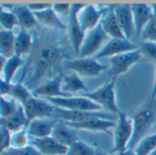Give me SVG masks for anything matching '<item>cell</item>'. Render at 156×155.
<instances>
[{
	"label": "cell",
	"instance_id": "cell-1",
	"mask_svg": "<svg viewBox=\"0 0 156 155\" xmlns=\"http://www.w3.org/2000/svg\"><path fill=\"white\" fill-rule=\"evenodd\" d=\"M62 58V53L55 45L44 44L39 48L34 57V72L31 82H37L52 67L56 66Z\"/></svg>",
	"mask_w": 156,
	"mask_h": 155
},
{
	"label": "cell",
	"instance_id": "cell-2",
	"mask_svg": "<svg viewBox=\"0 0 156 155\" xmlns=\"http://www.w3.org/2000/svg\"><path fill=\"white\" fill-rule=\"evenodd\" d=\"M133 134L129 145V149H134L139 142L148 136V132L156 123V111L151 107H144L137 111L132 117Z\"/></svg>",
	"mask_w": 156,
	"mask_h": 155
},
{
	"label": "cell",
	"instance_id": "cell-3",
	"mask_svg": "<svg viewBox=\"0 0 156 155\" xmlns=\"http://www.w3.org/2000/svg\"><path fill=\"white\" fill-rule=\"evenodd\" d=\"M116 80L117 79H111L98 89L90 93H86L83 95L100 105L102 109H106L110 113L119 115L120 110L117 104L116 100Z\"/></svg>",
	"mask_w": 156,
	"mask_h": 155
},
{
	"label": "cell",
	"instance_id": "cell-4",
	"mask_svg": "<svg viewBox=\"0 0 156 155\" xmlns=\"http://www.w3.org/2000/svg\"><path fill=\"white\" fill-rule=\"evenodd\" d=\"M133 134L132 118L120 111L118 115V122L114 128V145L112 153H119L129 148Z\"/></svg>",
	"mask_w": 156,
	"mask_h": 155
},
{
	"label": "cell",
	"instance_id": "cell-5",
	"mask_svg": "<svg viewBox=\"0 0 156 155\" xmlns=\"http://www.w3.org/2000/svg\"><path fill=\"white\" fill-rule=\"evenodd\" d=\"M57 108L68 110V111H89V112H100L102 107L91 101L90 99L81 96H66L57 98L45 99Z\"/></svg>",
	"mask_w": 156,
	"mask_h": 155
},
{
	"label": "cell",
	"instance_id": "cell-6",
	"mask_svg": "<svg viewBox=\"0 0 156 155\" xmlns=\"http://www.w3.org/2000/svg\"><path fill=\"white\" fill-rule=\"evenodd\" d=\"M108 34L104 32L103 28L99 24L95 29L87 32L82 43L79 55L80 58L91 57L93 55H97L108 43Z\"/></svg>",
	"mask_w": 156,
	"mask_h": 155
},
{
	"label": "cell",
	"instance_id": "cell-7",
	"mask_svg": "<svg viewBox=\"0 0 156 155\" xmlns=\"http://www.w3.org/2000/svg\"><path fill=\"white\" fill-rule=\"evenodd\" d=\"M67 69L78 74L80 77H98L103 71L107 70L108 66L99 63L93 57H86L69 60L65 62Z\"/></svg>",
	"mask_w": 156,
	"mask_h": 155
},
{
	"label": "cell",
	"instance_id": "cell-8",
	"mask_svg": "<svg viewBox=\"0 0 156 155\" xmlns=\"http://www.w3.org/2000/svg\"><path fill=\"white\" fill-rule=\"evenodd\" d=\"M143 57L141 52L139 50L118 55L109 59L108 73L112 79H117L120 75L129 71L131 66L137 64Z\"/></svg>",
	"mask_w": 156,
	"mask_h": 155
},
{
	"label": "cell",
	"instance_id": "cell-9",
	"mask_svg": "<svg viewBox=\"0 0 156 155\" xmlns=\"http://www.w3.org/2000/svg\"><path fill=\"white\" fill-rule=\"evenodd\" d=\"M29 124L35 119L49 118L56 112V107L47 100H41L38 97H30L23 104Z\"/></svg>",
	"mask_w": 156,
	"mask_h": 155
},
{
	"label": "cell",
	"instance_id": "cell-10",
	"mask_svg": "<svg viewBox=\"0 0 156 155\" xmlns=\"http://www.w3.org/2000/svg\"><path fill=\"white\" fill-rule=\"evenodd\" d=\"M84 7L83 4H72L71 12L69 15V32H70V39L72 43V46L75 55L78 57L79 52L86 37V32L83 30L82 26L80 25L79 20H78V13Z\"/></svg>",
	"mask_w": 156,
	"mask_h": 155
},
{
	"label": "cell",
	"instance_id": "cell-11",
	"mask_svg": "<svg viewBox=\"0 0 156 155\" xmlns=\"http://www.w3.org/2000/svg\"><path fill=\"white\" fill-rule=\"evenodd\" d=\"M139 50V46L130 40L127 39H110L104 45V47L95 55V59H101L106 57H113L128 52Z\"/></svg>",
	"mask_w": 156,
	"mask_h": 155
},
{
	"label": "cell",
	"instance_id": "cell-12",
	"mask_svg": "<svg viewBox=\"0 0 156 155\" xmlns=\"http://www.w3.org/2000/svg\"><path fill=\"white\" fill-rule=\"evenodd\" d=\"M106 13V10L98 8L96 5L88 4L84 5L81 10L78 13V20L83 30L87 32L96 27H98Z\"/></svg>",
	"mask_w": 156,
	"mask_h": 155
},
{
	"label": "cell",
	"instance_id": "cell-13",
	"mask_svg": "<svg viewBox=\"0 0 156 155\" xmlns=\"http://www.w3.org/2000/svg\"><path fill=\"white\" fill-rule=\"evenodd\" d=\"M112 7L125 38L127 40H130V38L135 34V25L131 5L119 4Z\"/></svg>",
	"mask_w": 156,
	"mask_h": 155
},
{
	"label": "cell",
	"instance_id": "cell-14",
	"mask_svg": "<svg viewBox=\"0 0 156 155\" xmlns=\"http://www.w3.org/2000/svg\"><path fill=\"white\" fill-rule=\"evenodd\" d=\"M31 145L42 155H67L69 150V147L62 145L51 136L42 138H32Z\"/></svg>",
	"mask_w": 156,
	"mask_h": 155
},
{
	"label": "cell",
	"instance_id": "cell-15",
	"mask_svg": "<svg viewBox=\"0 0 156 155\" xmlns=\"http://www.w3.org/2000/svg\"><path fill=\"white\" fill-rule=\"evenodd\" d=\"M131 9L135 25V35L140 37L146 26L153 19V11L151 6L148 4H131Z\"/></svg>",
	"mask_w": 156,
	"mask_h": 155
},
{
	"label": "cell",
	"instance_id": "cell-16",
	"mask_svg": "<svg viewBox=\"0 0 156 155\" xmlns=\"http://www.w3.org/2000/svg\"><path fill=\"white\" fill-rule=\"evenodd\" d=\"M62 75H58L52 80L38 86L32 92V95L35 97H45L47 98H57V97H66L70 96L65 94L62 90Z\"/></svg>",
	"mask_w": 156,
	"mask_h": 155
},
{
	"label": "cell",
	"instance_id": "cell-17",
	"mask_svg": "<svg viewBox=\"0 0 156 155\" xmlns=\"http://www.w3.org/2000/svg\"><path fill=\"white\" fill-rule=\"evenodd\" d=\"M58 116L62 118L66 123H80L94 117H105L108 119L111 118V115L100 111V112H89V111H68L56 107V112Z\"/></svg>",
	"mask_w": 156,
	"mask_h": 155
},
{
	"label": "cell",
	"instance_id": "cell-18",
	"mask_svg": "<svg viewBox=\"0 0 156 155\" xmlns=\"http://www.w3.org/2000/svg\"><path fill=\"white\" fill-rule=\"evenodd\" d=\"M73 129H82L90 131L108 132L110 128H115L117 122L105 117H94L80 123H66Z\"/></svg>",
	"mask_w": 156,
	"mask_h": 155
},
{
	"label": "cell",
	"instance_id": "cell-19",
	"mask_svg": "<svg viewBox=\"0 0 156 155\" xmlns=\"http://www.w3.org/2000/svg\"><path fill=\"white\" fill-rule=\"evenodd\" d=\"M56 123L49 118L35 119L27 127V131L32 138H42L52 135Z\"/></svg>",
	"mask_w": 156,
	"mask_h": 155
},
{
	"label": "cell",
	"instance_id": "cell-20",
	"mask_svg": "<svg viewBox=\"0 0 156 155\" xmlns=\"http://www.w3.org/2000/svg\"><path fill=\"white\" fill-rule=\"evenodd\" d=\"M29 121L22 104H20L18 110L10 116L0 118V126L9 129L11 133L20 131L28 127Z\"/></svg>",
	"mask_w": 156,
	"mask_h": 155
},
{
	"label": "cell",
	"instance_id": "cell-21",
	"mask_svg": "<svg viewBox=\"0 0 156 155\" xmlns=\"http://www.w3.org/2000/svg\"><path fill=\"white\" fill-rule=\"evenodd\" d=\"M100 25L103 28L104 32L111 39H126L116 17L113 7L106 11Z\"/></svg>",
	"mask_w": 156,
	"mask_h": 155
},
{
	"label": "cell",
	"instance_id": "cell-22",
	"mask_svg": "<svg viewBox=\"0 0 156 155\" xmlns=\"http://www.w3.org/2000/svg\"><path fill=\"white\" fill-rule=\"evenodd\" d=\"M38 22L41 23L42 25H45L50 28L57 29V30H66L67 26L62 22V21L60 19L58 14L54 11L52 9V4L50 8L41 11L34 13Z\"/></svg>",
	"mask_w": 156,
	"mask_h": 155
},
{
	"label": "cell",
	"instance_id": "cell-23",
	"mask_svg": "<svg viewBox=\"0 0 156 155\" xmlns=\"http://www.w3.org/2000/svg\"><path fill=\"white\" fill-rule=\"evenodd\" d=\"M62 90L65 94L71 96L73 93L86 92L87 86L79 75L72 72L71 74L62 77Z\"/></svg>",
	"mask_w": 156,
	"mask_h": 155
},
{
	"label": "cell",
	"instance_id": "cell-24",
	"mask_svg": "<svg viewBox=\"0 0 156 155\" xmlns=\"http://www.w3.org/2000/svg\"><path fill=\"white\" fill-rule=\"evenodd\" d=\"M51 137L66 147H71L78 140L73 128L70 127L67 124H56Z\"/></svg>",
	"mask_w": 156,
	"mask_h": 155
},
{
	"label": "cell",
	"instance_id": "cell-25",
	"mask_svg": "<svg viewBox=\"0 0 156 155\" xmlns=\"http://www.w3.org/2000/svg\"><path fill=\"white\" fill-rule=\"evenodd\" d=\"M11 11L17 17L19 25L22 29H26V30L31 29L35 27L38 23V21L34 13L28 8L27 5L26 6L20 5V6L13 7Z\"/></svg>",
	"mask_w": 156,
	"mask_h": 155
},
{
	"label": "cell",
	"instance_id": "cell-26",
	"mask_svg": "<svg viewBox=\"0 0 156 155\" xmlns=\"http://www.w3.org/2000/svg\"><path fill=\"white\" fill-rule=\"evenodd\" d=\"M16 35L12 31H0V55L7 59L15 55Z\"/></svg>",
	"mask_w": 156,
	"mask_h": 155
},
{
	"label": "cell",
	"instance_id": "cell-27",
	"mask_svg": "<svg viewBox=\"0 0 156 155\" xmlns=\"http://www.w3.org/2000/svg\"><path fill=\"white\" fill-rule=\"evenodd\" d=\"M32 46V37L28 30L20 28L16 35L15 41V55L21 57L30 53Z\"/></svg>",
	"mask_w": 156,
	"mask_h": 155
},
{
	"label": "cell",
	"instance_id": "cell-28",
	"mask_svg": "<svg viewBox=\"0 0 156 155\" xmlns=\"http://www.w3.org/2000/svg\"><path fill=\"white\" fill-rule=\"evenodd\" d=\"M22 58L17 55H13L12 57L7 59L3 70V80L8 83H11V81L13 80L15 74L17 73L18 69L22 66Z\"/></svg>",
	"mask_w": 156,
	"mask_h": 155
},
{
	"label": "cell",
	"instance_id": "cell-29",
	"mask_svg": "<svg viewBox=\"0 0 156 155\" xmlns=\"http://www.w3.org/2000/svg\"><path fill=\"white\" fill-rule=\"evenodd\" d=\"M156 149V132L143 138L134 149L137 155H151Z\"/></svg>",
	"mask_w": 156,
	"mask_h": 155
},
{
	"label": "cell",
	"instance_id": "cell-30",
	"mask_svg": "<svg viewBox=\"0 0 156 155\" xmlns=\"http://www.w3.org/2000/svg\"><path fill=\"white\" fill-rule=\"evenodd\" d=\"M97 150L91 145L78 139L71 147L67 155H96Z\"/></svg>",
	"mask_w": 156,
	"mask_h": 155
},
{
	"label": "cell",
	"instance_id": "cell-31",
	"mask_svg": "<svg viewBox=\"0 0 156 155\" xmlns=\"http://www.w3.org/2000/svg\"><path fill=\"white\" fill-rule=\"evenodd\" d=\"M21 104H17L13 98L7 99L5 97L0 98V118H5L12 115L19 108Z\"/></svg>",
	"mask_w": 156,
	"mask_h": 155
},
{
	"label": "cell",
	"instance_id": "cell-32",
	"mask_svg": "<svg viewBox=\"0 0 156 155\" xmlns=\"http://www.w3.org/2000/svg\"><path fill=\"white\" fill-rule=\"evenodd\" d=\"M9 96L23 104L30 97L32 96V93H30V91L22 84H11Z\"/></svg>",
	"mask_w": 156,
	"mask_h": 155
},
{
	"label": "cell",
	"instance_id": "cell-33",
	"mask_svg": "<svg viewBox=\"0 0 156 155\" xmlns=\"http://www.w3.org/2000/svg\"><path fill=\"white\" fill-rule=\"evenodd\" d=\"M29 145H30V135L27 131V128L12 133L10 148L20 149V148H25Z\"/></svg>",
	"mask_w": 156,
	"mask_h": 155
},
{
	"label": "cell",
	"instance_id": "cell-34",
	"mask_svg": "<svg viewBox=\"0 0 156 155\" xmlns=\"http://www.w3.org/2000/svg\"><path fill=\"white\" fill-rule=\"evenodd\" d=\"M0 25L4 30L12 31L16 26L19 25V21L15 14L10 10H3L0 14Z\"/></svg>",
	"mask_w": 156,
	"mask_h": 155
},
{
	"label": "cell",
	"instance_id": "cell-35",
	"mask_svg": "<svg viewBox=\"0 0 156 155\" xmlns=\"http://www.w3.org/2000/svg\"><path fill=\"white\" fill-rule=\"evenodd\" d=\"M139 49L143 56H146L149 60L156 65V43L142 41L140 46H139Z\"/></svg>",
	"mask_w": 156,
	"mask_h": 155
},
{
	"label": "cell",
	"instance_id": "cell-36",
	"mask_svg": "<svg viewBox=\"0 0 156 155\" xmlns=\"http://www.w3.org/2000/svg\"><path fill=\"white\" fill-rule=\"evenodd\" d=\"M2 155H42V154L32 145H29L25 148H20V149L9 148Z\"/></svg>",
	"mask_w": 156,
	"mask_h": 155
},
{
	"label": "cell",
	"instance_id": "cell-37",
	"mask_svg": "<svg viewBox=\"0 0 156 155\" xmlns=\"http://www.w3.org/2000/svg\"><path fill=\"white\" fill-rule=\"evenodd\" d=\"M11 135L12 133L9 129L0 126V155L10 148Z\"/></svg>",
	"mask_w": 156,
	"mask_h": 155
},
{
	"label": "cell",
	"instance_id": "cell-38",
	"mask_svg": "<svg viewBox=\"0 0 156 155\" xmlns=\"http://www.w3.org/2000/svg\"><path fill=\"white\" fill-rule=\"evenodd\" d=\"M142 41H150L156 43V20L153 19L149 22L141 33Z\"/></svg>",
	"mask_w": 156,
	"mask_h": 155
},
{
	"label": "cell",
	"instance_id": "cell-39",
	"mask_svg": "<svg viewBox=\"0 0 156 155\" xmlns=\"http://www.w3.org/2000/svg\"><path fill=\"white\" fill-rule=\"evenodd\" d=\"M52 9L58 15L59 14L67 15L69 17L71 9H72V5H70V4H53Z\"/></svg>",
	"mask_w": 156,
	"mask_h": 155
},
{
	"label": "cell",
	"instance_id": "cell-40",
	"mask_svg": "<svg viewBox=\"0 0 156 155\" xmlns=\"http://www.w3.org/2000/svg\"><path fill=\"white\" fill-rule=\"evenodd\" d=\"M27 6L33 13H36V12H41V11L50 8L51 6V4H28Z\"/></svg>",
	"mask_w": 156,
	"mask_h": 155
},
{
	"label": "cell",
	"instance_id": "cell-41",
	"mask_svg": "<svg viewBox=\"0 0 156 155\" xmlns=\"http://www.w3.org/2000/svg\"><path fill=\"white\" fill-rule=\"evenodd\" d=\"M6 62H7V58L0 55V75L3 74V70H4Z\"/></svg>",
	"mask_w": 156,
	"mask_h": 155
},
{
	"label": "cell",
	"instance_id": "cell-42",
	"mask_svg": "<svg viewBox=\"0 0 156 155\" xmlns=\"http://www.w3.org/2000/svg\"><path fill=\"white\" fill-rule=\"evenodd\" d=\"M151 99L155 100L156 99V68H155V73H154V82L151 90Z\"/></svg>",
	"mask_w": 156,
	"mask_h": 155
},
{
	"label": "cell",
	"instance_id": "cell-43",
	"mask_svg": "<svg viewBox=\"0 0 156 155\" xmlns=\"http://www.w3.org/2000/svg\"><path fill=\"white\" fill-rule=\"evenodd\" d=\"M117 155H137V154H136V152L134 151V149H125L124 151H121V152L118 153Z\"/></svg>",
	"mask_w": 156,
	"mask_h": 155
},
{
	"label": "cell",
	"instance_id": "cell-44",
	"mask_svg": "<svg viewBox=\"0 0 156 155\" xmlns=\"http://www.w3.org/2000/svg\"><path fill=\"white\" fill-rule=\"evenodd\" d=\"M151 6L152 11H153V17L156 20V4H151Z\"/></svg>",
	"mask_w": 156,
	"mask_h": 155
},
{
	"label": "cell",
	"instance_id": "cell-45",
	"mask_svg": "<svg viewBox=\"0 0 156 155\" xmlns=\"http://www.w3.org/2000/svg\"><path fill=\"white\" fill-rule=\"evenodd\" d=\"M2 7H3V6H1V5H0V14H1V12H2V11L4 10Z\"/></svg>",
	"mask_w": 156,
	"mask_h": 155
},
{
	"label": "cell",
	"instance_id": "cell-46",
	"mask_svg": "<svg viewBox=\"0 0 156 155\" xmlns=\"http://www.w3.org/2000/svg\"><path fill=\"white\" fill-rule=\"evenodd\" d=\"M151 155H156V149H155V150H154V151L151 153Z\"/></svg>",
	"mask_w": 156,
	"mask_h": 155
},
{
	"label": "cell",
	"instance_id": "cell-47",
	"mask_svg": "<svg viewBox=\"0 0 156 155\" xmlns=\"http://www.w3.org/2000/svg\"><path fill=\"white\" fill-rule=\"evenodd\" d=\"M96 155H103V154H101V153H99V152H98V151H97Z\"/></svg>",
	"mask_w": 156,
	"mask_h": 155
}]
</instances>
